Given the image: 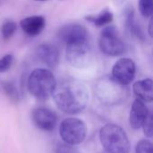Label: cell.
I'll list each match as a JSON object with an SVG mask.
<instances>
[{"instance_id":"6da1fadb","label":"cell","mask_w":153,"mask_h":153,"mask_svg":"<svg viewBox=\"0 0 153 153\" xmlns=\"http://www.w3.org/2000/svg\"><path fill=\"white\" fill-rule=\"evenodd\" d=\"M52 97L58 109L68 115L82 112L90 100L86 85L75 79H65L56 83Z\"/></svg>"},{"instance_id":"7a4b0ae2","label":"cell","mask_w":153,"mask_h":153,"mask_svg":"<svg viewBox=\"0 0 153 153\" xmlns=\"http://www.w3.org/2000/svg\"><path fill=\"white\" fill-rule=\"evenodd\" d=\"M56 83V77L51 71L46 68H37L30 73L27 87L35 99L45 101L52 96Z\"/></svg>"},{"instance_id":"3957f363","label":"cell","mask_w":153,"mask_h":153,"mask_svg":"<svg viewBox=\"0 0 153 153\" xmlns=\"http://www.w3.org/2000/svg\"><path fill=\"white\" fill-rule=\"evenodd\" d=\"M100 143L107 153H130L131 145L126 131L116 124H107L100 131Z\"/></svg>"},{"instance_id":"277c9868","label":"cell","mask_w":153,"mask_h":153,"mask_svg":"<svg viewBox=\"0 0 153 153\" xmlns=\"http://www.w3.org/2000/svg\"><path fill=\"white\" fill-rule=\"evenodd\" d=\"M95 93L99 100L107 106H115L122 103L128 95L126 86L118 83L112 76H105L95 84Z\"/></svg>"},{"instance_id":"5b68a950","label":"cell","mask_w":153,"mask_h":153,"mask_svg":"<svg viewBox=\"0 0 153 153\" xmlns=\"http://www.w3.org/2000/svg\"><path fill=\"white\" fill-rule=\"evenodd\" d=\"M59 135L64 143L76 146L81 144L87 135L86 124L77 117H67L59 126Z\"/></svg>"},{"instance_id":"8992f818","label":"cell","mask_w":153,"mask_h":153,"mask_svg":"<svg viewBox=\"0 0 153 153\" xmlns=\"http://www.w3.org/2000/svg\"><path fill=\"white\" fill-rule=\"evenodd\" d=\"M92 58L93 51L89 39L66 47V60L74 67L80 69L88 67Z\"/></svg>"},{"instance_id":"52a82bcc","label":"cell","mask_w":153,"mask_h":153,"mask_svg":"<svg viewBox=\"0 0 153 153\" xmlns=\"http://www.w3.org/2000/svg\"><path fill=\"white\" fill-rule=\"evenodd\" d=\"M99 48L102 53L108 56H118L126 51V45L118 37L114 26H107L102 30L99 40Z\"/></svg>"},{"instance_id":"ba28073f","label":"cell","mask_w":153,"mask_h":153,"mask_svg":"<svg viewBox=\"0 0 153 153\" xmlns=\"http://www.w3.org/2000/svg\"><path fill=\"white\" fill-rule=\"evenodd\" d=\"M136 65L134 60L126 57L118 59L112 68V78L118 83L127 86L134 79Z\"/></svg>"},{"instance_id":"9c48e42d","label":"cell","mask_w":153,"mask_h":153,"mask_svg":"<svg viewBox=\"0 0 153 153\" xmlns=\"http://www.w3.org/2000/svg\"><path fill=\"white\" fill-rule=\"evenodd\" d=\"M57 36L59 39L68 46L87 40L88 31L86 28L80 23H68L59 29Z\"/></svg>"},{"instance_id":"30bf717a","label":"cell","mask_w":153,"mask_h":153,"mask_svg":"<svg viewBox=\"0 0 153 153\" xmlns=\"http://www.w3.org/2000/svg\"><path fill=\"white\" fill-rule=\"evenodd\" d=\"M32 121L35 126L45 132L53 131L57 124L56 114L45 107H39L32 111Z\"/></svg>"},{"instance_id":"8fae6325","label":"cell","mask_w":153,"mask_h":153,"mask_svg":"<svg viewBox=\"0 0 153 153\" xmlns=\"http://www.w3.org/2000/svg\"><path fill=\"white\" fill-rule=\"evenodd\" d=\"M151 112L149 111L145 102L142 101L139 99L134 100L131 106L130 114H129V124L131 127L134 130L142 128L144 121Z\"/></svg>"},{"instance_id":"7c38bea8","label":"cell","mask_w":153,"mask_h":153,"mask_svg":"<svg viewBox=\"0 0 153 153\" xmlns=\"http://www.w3.org/2000/svg\"><path fill=\"white\" fill-rule=\"evenodd\" d=\"M36 55L39 61L48 67H55L59 62V50L52 44H40L36 49Z\"/></svg>"},{"instance_id":"4fadbf2b","label":"cell","mask_w":153,"mask_h":153,"mask_svg":"<svg viewBox=\"0 0 153 153\" xmlns=\"http://www.w3.org/2000/svg\"><path fill=\"white\" fill-rule=\"evenodd\" d=\"M20 26L23 32L30 37L39 35L46 27V20L40 15H32L22 19Z\"/></svg>"},{"instance_id":"5bb4252c","label":"cell","mask_w":153,"mask_h":153,"mask_svg":"<svg viewBox=\"0 0 153 153\" xmlns=\"http://www.w3.org/2000/svg\"><path fill=\"white\" fill-rule=\"evenodd\" d=\"M133 91L137 99L143 102H152L153 100V82L151 78L137 81L133 85Z\"/></svg>"},{"instance_id":"9a60e30c","label":"cell","mask_w":153,"mask_h":153,"mask_svg":"<svg viewBox=\"0 0 153 153\" xmlns=\"http://www.w3.org/2000/svg\"><path fill=\"white\" fill-rule=\"evenodd\" d=\"M126 26L127 30L138 39H141V40L144 39L143 31L135 21L134 11L133 8H128L126 11Z\"/></svg>"},{"instance_id":"2e32d148","label":"cell","mask_w":153,"mask_h":153,"mask_svg":"<svg viewBox=\"0 0 153 153\" xmlns=\"http://www.w3.org/2000/svg\"><path fill=\"white\" fill-rule=\"evenodd\" d=\"M85 19L91 23H93L97 27H103L106 26L107 24L110 23L113 19V13L109 11L108 9H105L102 12H100L97 15H88L85 17Z\"/></svg>"},{"instance_id":"e0dca14e","label":"cell","mask_w":153,"mask_h":153,"mask_svg":"<svg viewBox=\"0 0 153 153\" xmlns=\"http://www.w3.org/2000/svg\"><path fill=\"white\" fill-rule=\"evenodd\" d=\"M17 30V24L13 21L5 22L1 27V35L4 40H9L15 33Z\"/></svg>"},{"instance_id":"ac0fdd59","label":"cell","mask_w":153,"mask_h":153,"mask_svg":"<svg viewBox=\"0 0 153 153\" xmlns=\"http://www.w3.org/2000/svg\"><path fill=\"white\" fill-rule=\"evenodd\" d=\"M4 91L5 94L8 96V98L14 102H17L19 100V92L15 86V84L12 82H5L3 84Z\"/></svg>"},{"instance_id":"d6986e66","label":"cell","mask_w":153,"mask_h":153,"mask_svg":"<svg viewBox=\"0 0 153 153\" xmlns=\"http://www.w3.org/2000/svg\"><path fill=\"white\" fill-rule=\"evenodd\" d=\"M140 13L144 17H152L153 12V0H139Z\"/></svg>"},{"instance_id":"ffe728a7","label":"cell","mask_w":153,"mask_h":153,"mask_svg":"<svg viewBox=\"0 0 153 153\" xmlns=\"http://www.w3.org/2000/svg\"><path fill=\"white\" fill-rule=\"evenodd\" d=\"M135 153H153V145L150 140H141L135 147Z\"/></svg>"},{"instance_id":"44dd1931","label":"cell","mask_w":153,"mask_h":153,"mask_svg":"<svg viewBox=\"0 0 153 153\" xmlns=\"http://www.w3.org/2000/svg\"><path fill=\"white\" fill-rule=\"evenodd\" d=\"M13 64V56L11 54L4 55L0 58V73L7 72Z\"/></svg>"},{"instance_id":"7402d4cb","label":"cell","mask_w":153,"mask_h":153,"mask_svg":"<svg viewBox=\"0 0 153 153\" xmlns=\"http://www.w3.org/2000/svg\"><path fill=\"white\" fill-rule=\"evenodd\" d=\"M142 127L143 129V133L146 135V137L152 138L153 136V118L152 113L149 114Z\"/></svg>"},{"instance_id":"603a6c76","label":"cell","mask_w":153,"mask_h":153,"mask_svg":"<svg viewBox=\"0 0 153 153\" xmlns=\"http://www.w3.org/2000/svg\"><path fill=\"white\" fill-rule=\"evenodd\" d=\"M56 153H81L74 146L65 144V143H59L56 146Z\"/></svg>"},{"instance_id":"cb8c5ba5","label":"cell","mask_w":153,"mask_h":153,"mask_svg":"<svg viewBox=\"0 0 153 153\" xmlns=\"http://www.w3.org/2000/svg\"><path fill=\"white\" fill-rule=\"evenodd\" d=\"M148 32H149V35H150L151 37H152V18H151V20H150Z\"/></svg>"},{"instance_id":"d4e9b609","label":"cell","mask_w":153,"mask_h":153,"mask_svg":"<svg viewBox=\"0 0 153 153\" xmlns=\"http://www.w3.org/2000/svg\"><path fill=\"white\" fill-rule=\"evenodd\" d=\"M114 1H115V4H116L120 5V4H124L126 0H114Z\"/></svg>"},{"instance_id":"484cf974","label":"cell","mask_w":153,"mask_h":153,"mask_svg":"<svg viewBox=\"0 0 153 153\" xmlns=\"http://www.w3.org/2000/svg\"><path fill=\"white\" fill-rule=\"evenodd\" d=\"M35 1H41L42 2V1H47V0H35Z\"/></svg>"}]
</instances>
